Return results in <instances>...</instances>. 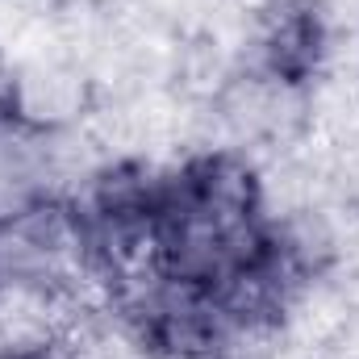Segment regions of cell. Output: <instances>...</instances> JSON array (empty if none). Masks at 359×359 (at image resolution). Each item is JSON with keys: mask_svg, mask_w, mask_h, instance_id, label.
<instances>
[{"mask_svg": "<svg viewBox=\"0 0 359 359\" xmlns=\"http://www.w3.org/2000/svg\"><path fill=\"white\" fill-rule=\"evenodd\" d=\"M0 359H67L59 347H50V343H29V347H13V351H4Z\"/></svg>", "mask_w": 359, "mask_h": 359, "instance_id": "obj_3", "label": "cell"}, {"mask_svg": "<svg viewBox=\"0 0 359 359\" xmlns=\"http://www.w3.org/2000/svg\"><path fill=\"white\" fill-rule=\"evenodd\" d=\"M76 238L142 351L163 359H226L284 318L305 276L255 168L226 151L176 172H104Z\"/></svg>", "mask_w": 359, "mask_h": 359, "instance_id": "obj_1", "label": "cell"}, {"mask_svg": "<svg viewBox=\"0 0 359 359\" xmlns=\"http://www.w3.org/2000/svg\"><path fill=\"white\" fill-rule=\"evenodd\" d=\"M259 46H264L268 72L280 84H288V88L309 84L326 55L322 4L318 0H268Z\"/></svg>", "mask_w": 359, "mask_h": 359, "instance_id": "obj_2", "label": "cell"}]
</instances>
